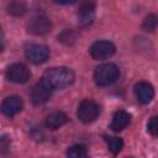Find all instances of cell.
Returning <instances> with one entry per match:
<instances>
[{
    "mask_svg": "<svg viewBox=\"0 0 158 158\" xmlns=\"http://www.w3.org/2000/svg\"><path fill=\"white\" fill-rule=\"evenodd\" d=\"M147 130L152 136H157L158 133V125H157V116H152L147 123Z\"/></svg>",
    "mask_w": 158,
    "mask_h": 158,
    "instance_id": "obj_17",
    "label": "cell"
},
{
    "mask_svg": "<svg viewBox=\"0 0 158 158\" xmlns=\"http://www.w3.org/2000/svg\"><path fill=\"white\" fill-rule=\"evenodd\" d=\"M115 51H116V47L110 41H96L89 48V53L91 58L95 60L107 59L115 53Z\"/></svg>",
    "mask_w": 158,
    "mask_h": 158,
    "instance_id": "obj_4",
    "label": "cell"
},
{
    "mask_svg": "<svg viewBox=\"0 0 158 158\" xmlns=\"http://www.w3.org/2000/svg\"><path fill=\"white\" fill-rule=\"evenodd\" d=\"M95 16V2L93 0H85L81 2L78 11V20L81 26H88L93 22Z\"/></svg>",
    "mask_w": 158,
    "mask_h": 158,
    "instance_id": "obj_11",
    "label": "cell"
},
{
    "mask_svg": "<svg viewBox=\"0 0 158 158\" xmlns=\"http://www.w3.org/2000/svg\"><path fill=\"white\" fill-rule=\"evenodd\" d=\"M42 80H44L53 90L56 89H64L73 84L74 81V73L72 69L65 67H56L48 69L43 77Z\"/></svg>",
    "mask_w": 158,
    "mask_h": 158,
    "instance_id": "obj_1",
    "label": "cell"
},
{
    "mask_svg": "<svg viewBox=\"0 0 158 158\" xmlns=\"http://www.w3.org/2000/svg\"><path fill=\"white\" fill-rule=\"evenodd\" d=\"M100 115V106L94 100H83L77 110L78 118L84 123H90L95 121Z\"/></svg>",
    "mask_w": 158,
    "mask_h": 158,
    "instance_id": "obj_3",
    "label": "cell"
},
{
    "mask_svg": "<svg viewBox=\"0 0 158 158\" xmlns=\"http://www.w3.org/2000/svg\"><path fill=\"white\" fill-rule=\"evenodd\" d=\"M2 48H4V43H2V41L0 40V52L2 51Z\"/></svg>",
    "mask_w": 158,
    "mask_h": 158,
    "instance_id": "obj_21",
    "label": "cell"
},
{
    "mask_svg": "<svg viewBox=\"0 0 158 158\" xmlns=\"http://www.w3.org/2000/svg\"><path fill=\"white\" fill-rule=\"evenodd\" d=\"M120 78V69L114 63H104L96 67L94 72V80L99 86H107L114 84Z\"/></svg>",
    "mask_w": 158,
    "mask_h": 158,
    "instance_id": "obj_2",
    "label": "cell"
},
{
    "mask_svg": "<svg viewBox=\"0 0 158 158\" xmlns=\"http://www.w3.org/2000/svg\"><path fill=\"white\" fill-rule=\"evenodd\" d=\"M22 106H23L22 100L16 95H11L2 100V102L0 105V111L6 117H12L22 110Z\"/></svg>",
    "mask_w": 158,
    "mask_h": 158,
    "instance_id": "obj_9",
    "label": "cell"
},
{
    "mask_svg": "<svg viewBox=\"0 0 158 158\" xmlns=\"http://www.w3.org/2000/svg\"><path fill=\"white\" fill-rule=\"evenodd\" d=\"M52 93L53 89L44 80L41 79L31 90V101L35 105H42L51 99Z\"/></svg>",
    "mask_w": 158,
    "mask_h": 158,
    "instance_id": "obj_7",
    "label": "cell"
},
{
    "mask_svg": "<svg viewBox=\"0 0 158 158\" xmlns=\"http://www.w3.org/2000/svg\"><path fill=\"white\" fill-rule=\"evenodd\" d=\"M142 27H143V30H146V31L153 32V31L156 30V27H157V16L153 15V14L148 15V16L144 19V21H143Z\"/></svg>",
    "mask_w": 158,
    "mask_h": 158,
    "instance_id": "obj_16",
    "label": "cell"
},
{
    "mask_svg": "<svg viewBox=\"0 0 158 158\" xmlns=\"http://www.w3.org/2000/svg\"><path fill=\"white\" fill-rule=\"evenodd\" d=\"M68 122V116L62 111H54L46 117V127L49 130H57Z\"/></svg>",
    "mask_w": 158,
    "mask_h": 158,
    "instance_id": "obj_13",
    "label": "cell"
},
{
    "mask_svg": "<svg viewBox=\"0 0 158 158\" xmlns=\"http://www.w3.org/2000/svg\"><path fill=\"white\" fill-rule=\"evenodd\" d=\"M23 12V6L20 4H11L9 6V14L12 15H22Z\"/></svg>",
    "mask_w": 158,
    "mask_h": 158,
    "instance_id": "obj_18",
    "label": "cell"
},
{
    "mask_svg": "<svg viewBox=\"0 0 158 158\" xmlns=\"http://www.w3.org/2000/svg\"><path fill=\"white\" fill-rule=\"evenodd\" d=\"M51 30V21L47 16L44 15H38L35 16L30 23L27 25V31L31 35H36V36H42L46 35L47 32H49Z\"/></svg>",
    "mask_w": 158,
    "mask_h": 158,
    "instance_id": "obj_8",
    "label": "cell"
},
{
    "mask_svg": "<svg viewBox=\"0 0 158 158\" xmlns=\"http://www.w3.org/2000/svg\"><path fill=\"white\" fill-rule=\"evenodd\" d=\"M10 146V138L7 136H0V152H4Z\"/></svg>",
    "mask_w": 158,
    "mask_h": 158,
    "instance_id": "obj_19",
    "label": "cell"
},
{
    "mask_svg": "<svg viewBox=\"0 0 158 158\" xmlns=\"http://www.w3.org/2000/svg\"><path fill=\"white\" fill-rule=\"evenodd\" d=\"M130 122H131V115L125 110H118L114 114L110 128L114 132H120L123 128H126L130 125Z\"/></svg>",
    "mask_w": 158,
    "mask_h": 158,
    "instance_id": "obj_12",
    "label": "cell"
},
{
    "mask_svg": "<svg viewBox=\"0 0 158 158\" xmlns=\"http://www.w3.org/2000/svg\"><path fill=\"white\" fill-rule=\"evenodd\" d=\"M135 94H136L137 100L141 104L147 105L154 98V89H153L152 84H149L147 81H138L135 85Z\"/></svg>",
    "mask_w": 158,
    "mask_h": 158,
    "instance_id": "obj_10",
    "label": "cell"
},
{
    "mask_svg": "<svg viewBox=\"0 0 158 158\" xmlns=\"http://www.w3.org/2000/svg\"><path fill=\"white\" fill-rule=\"evenodd\" d=\"M30 77V69L22 63H14L6 70V79L16 84H23L28 81Z\"/></svg>",
    "mask_w": 158,
    "mask_h": 158,
    "instance_id": "obj_6",
    "label": "cell"
},
{
    "mask_svg": "<svg viewBox=\"0 0 158 158\" xmlns=\"http://www.w3.org/2000/svg\"><path fill=\"white\" fill-rule=\"evenodd\" d=\"M86 147L83 144H75L67 149V156L70 158H84L86 157Z\"/></svg>",
    "mask_w": 158,
    "mask_h": 158,
    "instance_id": "obj_15",
    "label": "cell"
},
{
    "mask_svg": "<svg viewBox=\"0 0 158 158\" xmlns=\"http://www.w3.org/2000/svg\"><path fill=\"white\" fill-rule=\"evenodd\" d=\"M105 142H106L110 152L114 153V154L118 153L122 149V146H123L122 138L116 137V136H105Z\"/></svg>",
    "mask_w": 158,
    "mask_h": 158,
    "instance_id": "obj_14",
    "label": "cell"
},
{
    "mask_svg": "<svg viewBox=\"0 0 158 158\" xmlns=\"http://www.w3.org/2000/svg\"><path fill=\"white\" fill-rule=\"evenodd\" d=\"M56 4H59V5H69V4H73L77 0H53Z\"/></svg>",
    "mask_w": 158,
    "mask_h": 158,
    "instance_id": "obj_20",
    "label": "cell"
},
{
    "mask_svg": "<svg viewBox=\"0 0 158 158\" xmlns=\"http://www.w3.org/2000/svg\"><path fill=\"white\" fill-rule=\"evenodd\" d=\"M26 59L32 64H42L49 57V49L43 44H30L25 49Z\"/></svg>",
    "mask_w": 158,
    "mask_h": 158,
    "instance_id": "obj_5",
    "label": "cell"
}]
</instances>
